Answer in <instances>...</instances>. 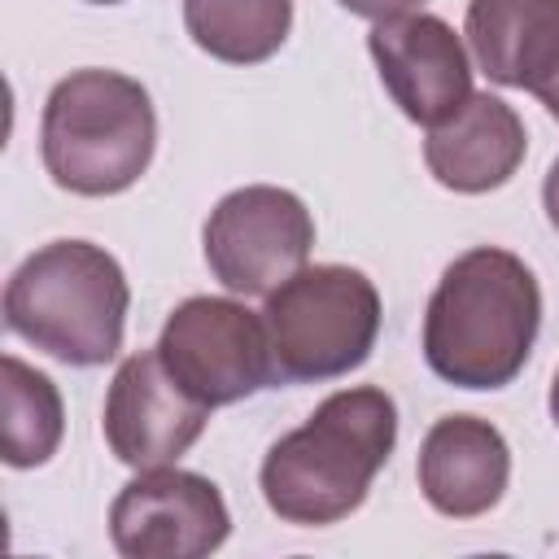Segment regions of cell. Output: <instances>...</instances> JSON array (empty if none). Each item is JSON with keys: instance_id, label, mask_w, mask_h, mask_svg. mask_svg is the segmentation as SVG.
Instances as JSON below:
<instances>
[{"instance_id": "9", "label": "cell", "mask_w": 559, "mask_h": 559, "mask_svg": "<svg viewBox=\"0 0 559 559\" xmlns=\"http://www.w3.org/2000/svg\"><path fill=\"white\" fill-rule=\"evenodd\" d=\"M210 406L197 402L162 362L157 345L122 358L105 393V445L127 467H162L192 450L205 432Z\"/></svg>"}, {"instance_id": "13", "label": "cell", "mask_w": 559, "mask_h": 559, "mask_svg": "<svg viewBox=\"0 0 559 559\" xmlns=\"http://www.w3.org/2000/svg\"><path fill=\"white\" fill-rule=\"evenodd\" d=\"M463 35L493 83L537 100L559 83V0H467Z\"/></svg>"}, {"instance_id": "8", "label": "cell", "mask_w": 559, "mask_h": 559, "mask_svg": "<svg viewBox=\"0 0 559 559\" xmlns=\"http://www.w3.org/2000/svg\"><path fill=\"white\" fill-rule=\"evenodd\" d=\"M231 533L223 489L183 467H140L109 507V542L127 559H201Z\"/></svg>"}, {"instance_id": "10", "label": "cell", "mask_w": 559, "mask_h": 559, "mask_svg": "<svg viewBox=\"0 0 559 559\" xmlns=\"http://www.w3.org/2000/svg\"><path fill=\"white\" fill-rule=\"evenodd\" d=\"M367 52L393 105L419 127L450 118L472 96V57L437 13L415 9L376 22L367 31Z\"/></svg>"}, {"instance_id": "2", "label": "cell", "mask_w": 559, "mask_h": 559, "mask_svg": "<svg viewBox=\"0 0 559 559\" xmlns=\"http://www.w3.org/2000/svg\"><path fill=\"white\" fill-rule=\"evenodd\" d=\"M393 445L397 402L376 384L336 389L301 428L284 432L266 450L258 472L262 498L284 524H336L367 502V489Z\"/></svg>"}, {"instance_id": "16", "label": "cell", "mask_w": 559, "mask_h": 559, "mask_svg": "<svg viewBox=\"0 0 559 559\" xmlns=\"http://www.w3.org/2000/svg\"><path fill=\"white\" fill-rule=\"evenodd\" d=\"M341 9L358 13V17H371V22H384V17H397V13H415L424 0H336Z\"/></svg>"}, {"instance_id": "12", "label": "cell", "mask_w": 559, "mask_h": 559, "mask_svg": "<svg viewBox=\"0 0 559 559\" xmlns=\"http://www.w3.org/2000/svg\"><path fill=\"white\" fill-rule=\"evenodd\" d=\"M524 153V118L493 92H472L450 118L432 122L424 140L428 175L463 197H480L511 183Z\"/></svg>"}, {"instance_id": "15", "label": "cell", "mask_w": 559, "mask_h": 559, "mask_svg": "<svg viewBox=\"0 0 559 559\" xmlns=\"http://www.w3.org/2000/svg\"><path fill=\"white\" fill-rule=\"evenodd\" d=\"M0 411H4V463L44 467L66 437V406L57 384L22 362L17 354L0 358Z\"/></svg>"}, {"instance_id": "5", "label": "cell", "mask_w": 559, "mask_h": 559, "mask_svg": "<svg viewBox=\"0 0 559 559\" xmlns=\"http://www.w3.org/2000/svg\"><path fill=\"white\" fill-rule=\"evenodd\" d=\"M275 384H319L358 371L380 336V293L358 266L319 262L288 275L262 306Z\"/></svg>"}, {"instance_id": "1", "label": "cell", "mask_w": 559, "mask_h": 559, "mask_svg": "<svg viewBox=\"0 0 559 559\" xmlns=\"http://www.w3.org/2000/svg\"><path fill=\"white\" fill-rule=\"evenodd\" d=\"M542 332V288L524 258L498 245L459 253L424 310V362L454 389L511 384Z\"/></svg>"}, {"instance_id": "14", "label": "cell", "mask_w": 559, "mask_h": 559, "mask_svg": "<svg viewBox=\"0 0 559 559\" xmlns=\"http://www.w3.org/2000/svg\"><path fill=\"white\" fill-rule=\"evenodd\" d=\"M183 26L214 61L258 66L284 48L293 0H183Z\"/></svg>"}, {"instance_id": "11", "label": "cell", "mask_w": 559, "mask_h": 559, "mask_svg": "<svg viewBox=\"0 0 559 559\" xmlns=\"http://www.w3.org/2000/svg\"><path fill=\"white\" fill-rule=\"evenodd\" d=\"M419 493L450 520H476L493 511L511 480V445L480 415H441L415 459Z\"/></svg>"}, {"instance_id": "18", "label": "cell", "mask_w": 559, "mask_h": 559, "mask_svg": "<svg viewBox=\"0 0 559 559\" xmlns=\"http://www.w3.org/2000/svg\"><path fill=\"white\" fill-rule=\"evenodd\" d=\"M546 406H550V419H555V428H559V371H555V380H550V397H546Z\"/></svg>"}, {"instance_id": "7", "label": "cell", "mask_w": 559, "mask_h": 559, "mask_svg": "<svg viewBox=\"0 0 559 559\" xmlns=\"http://www.w3.org/2000/svg\"><path fill=\"white\" fill-rule=\"evenodd\" d=\"M201 245L214 280L227 293L266 297L306 266L314 218L297 192L275 183H245L210 210Z\"/></svg>"}, {"instance_id": "4", "label": "cell", "mask_w": 559, "mask_h": 559, "mask_svg": "<svg viewBox=\"0 0 559 559\" xmlns=\"http://www.w3.org/2000/svg\"><path fill=\"white\" fill-rule=\"evenodd\" d=\"M157 109L140 79L122 70H70L44 100L39 153L57 188L74 197L127 192L153 162Z\"/></svg>"}, {"instance_id": "3", "label": "cell", "mask_w": 559, "mask_h": 559, "mask_svg": "<svg viewBox=\"0 0 559 559\" xmlns=\"http://www.w3.org/2000/svg\"><path fill=\"white\" fill-rule=\"evenodd\" d=\"M131 284L92 240H52L4 284V328L70 367H100L122 349Z\"/></svg>"}, {"instance_id": "17", "label": "cell", "mask_w": 559, "mask_h": 559, "mask_svg": "<svg viewBox=\"0 0 559 559\" xmlns=\"http://www.w3.org/2000/svg\"><path fill=\"white\" fill-rule=\"evenodd\" d=\"M542 205H546L550 227L559 231V157H555V162H550V170H546V183H542Z\"/></svg>"}, {"instance_id": "6", "label": "cell", "mask_w": 559, "mask_h": 559, "mask_svg": "<svg viewBox=\"0 0 559 559\" xmlns=\"http://www.w3.org/2000/svg\"><path fill=\"white\" fill-rule=\"evenodd\" d=\"M157 354L166 371L210 411L275 384L266 323L236 297L179 301L162 323Z\"/></svg>"}, {"instance_id": "19", "label": "cell", "mask_w": 559, "mask_h": 559, "mask_svg": "<svg viewBox=\"0 0 559 559\" xmlns=\"http://www.w3.org/2000/svg\"><path fill=\"white\" fill-rule=\"evenodd\" d=\"M542 105H546V109H550V114H555V118H559V83H555V87H550V96H546V100H542Z\"/></svg>"}, {"instance_id": "20", "label": "cell", "mask_w": 559, "mask_h": 559, "mask_svg": "<svg viewBox=\"0 0 559 559\" xmlns=\"http://www.w3.org/2000/svg\"><path fill=\"white\" fill-rule=\"evenodd\" d=\"M87 4H122V0H87Z\"/></svg>"}]
</instances>
